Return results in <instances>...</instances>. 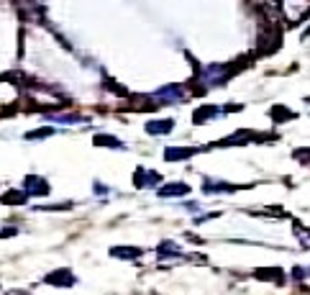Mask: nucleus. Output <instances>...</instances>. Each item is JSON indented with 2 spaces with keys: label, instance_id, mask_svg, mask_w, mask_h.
Instances as JSON below:
<instances>
[{
  "label": "nucleus",
  "instance_id": "f257e3e1",
  "mask_svg": "<svg viewBox=\"0 0 310 295\" xmlns=\"http://www.w3.org/2000/svg\"><path fill=\"white\" fill-rule=\"evenodd\" d=\"M187 193H190V185H185V182H172L169 187H159L162 198H169V195H187Z\"/></svg>",
  "mask_w": 310,
  "mask_h": 295
},
{
  "label": "nucleus",
  "instance_id": "f03ea898",
  "mask_svg": "<svg viewBox=\"0 0 310 295\" xmlns=\"http://www.w3.org/2000/svg\"><path fill=\"white\" fill-rule=\"evenodd\" d=\"M147 129H149L151 133H167V131L175 129V121H154V123H149Z\"/></svg>",
  "mask_w": 310,
  "mask_h": 295
},
{
  "label": "nucleus",
  "instance_id": "7ed1b4c3",
  "mask_svg": "<svg viewBox=\"0 0 310 295\" xmlns=\"http://www.w3.org/2000/svg\"><path fill=\"white\" fill-rule=\"evenodd\" d=\"M47 282H57V285H59V282H65V285H69V282H72V275H69L67 270H62V272H51V275L47 277Z\"/></svg>",
  "mask_w": 310,
  "mask_h": 295
},
{
  "label": "nucleus",
  "instance_id": "20e7f679",
  "mask_svg": "<svg viewBox=\"0 0 310 295\" xmlns=\"http://www.w3.org/2000/svg\"><path fill=\"white\" fill-rule=\"evenodd\" d=\"M95 144H100V147H123L118 139H113V136H95Z\"/></svg>",
  "mask_w": 310,
  "mask_h": 295
},
{
  "label": "nucleus",
  "instance_id": "39448f33",
  "mask_svg": "<svg viewBox=\"0 0 310 295\" xmlns=\"http://www.w3.org/2000/svg\"><path fill=\"white\" fill-rule=\"evenodd\" d=\"M193 154V149H169L167 151V159H185Z\"/></svg>",
  "mask_w": 310,
  "mask_h": 295
},
{
  "label": "nucleus",
  "instance_id": "423d86ee",
  "mask_svg": "<svg viewBox=\"0 0 310 295\" xmlns=\"http://www.w3.org/2000/svg\"><path fill=\"white\" fill-rule=\"evenodd\" d=\"M111 254H113V257H126V259H129V257H139L141 249H113Z\"/></svg>",
  "mask_w": 310,
  "mask_h": 295
}]
</instances>
